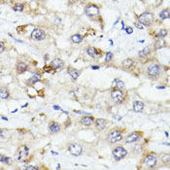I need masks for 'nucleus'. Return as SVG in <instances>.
Listing matches in <instances>:
<instances>
[{"mask_svg": "<svg viewBox=\"0 0 170 170\" xmlns=\"http://www.w3.org/2000/svg\"><path fill=\"white\" fill-rule=\"evenodd\" d=\"M127 90H119V88H111V100L116 105L122 104L127 99Z\"/></svg>", "mask_w": 170, "mask_h": 170, "instance_id": "1", "label": "nucleus"}, {"mask_svg": "<svg viewBox=\"0 0 170 170\" xmlns=\"http://www.w3.org/2000/svg\"><path fill=\"white\" fill-rule=\"evenodd\" d=\"M16 156H17L18 160L23 163H28L33 158L32 155L30 156V154H29V147H28L27 145H25V144L20 145V147L18 148L17 155Z\"/></svg>", "mask_w": 170, "mask_h": 170, "instance_id": "2", "label": "nucleus"}, {"mask_svg": "<svg viewBox=\"0 0 170 170\" xmlns=\"http://www.w3.org/2000/svg\"><path fill=\"white\" fill-rule=\"evenodd\" d=\"M158 156L156 153H154V152H151V153H148L147 155L144 156L142 163L147 168L154 169L158 165Z\"/></svg>", "mask_w": 170, "mask_h": 170, "instance_id": "3", "label": "nucleus"}, {"mask_svg": "<svg viewBox=\"0 0 170 170\" xmlns=\"http://www.w3.org/2000/svg\"><path fill=\"white\" fill-rule=\"evenodd\" d=\"M122 140V130L120 129H113L107 135V141L109 144H115Z\"/></svg>", "mask_w": 170, "mask_h": 170, "instance_id": "4", "label": "nucleus"}, {"mask_svg": "<svg viewBox=\"0 0 170 170\" xmlns=\"http://www.w3.org/2000/svg\"><path fill=\"white\" fill-rule=\"evenodd\" d=\"M127 155H129V152L122 146H116L112 150V156H113V158L116 161H120L122 159H124V158H126Z\"/></svg>", "mask_w": 170, "mask_h": 170, "instance_id": "5", "label": "nucleus"}, {"mask_svg": "<svg viewBox=\"0 0 170 170\" xmlns=\"http://www.w3.org/2000/svg\"><path fill=\"white\" fill-rule=\"evenodd\" d=\"M138 22H140V24H142L143 27H150L155 22V17L154 15L150 12H145L143 14L137 17Z\"/></svg>", "mask_w": 170, "mask_h": 170, "instance_id": "6", "label": "nucleus"}, {"mask_svg": "<svg viewBox=\"0 0 170 170\" xmlns=\"http://www.w3.org/2000/svg\"><path fill=\"white\" fill-rule=\"evenodd\" d=\"M160 74V65L158 63H151L147 68V75L151 79H158Z\"/></svg>", "mask_w": 170, "mask_h": 170, "instance_id": "7", "label": "nucleus"}, {"mask_svg": "<svg viewBox=\"0 0 170 170\" xmlns=\"http://www.w3.org/2000/svg\"><path fill=\"white\" fill-rule=\"evenodd\" d=\"M144 135L143 131H140V130H136V131H133L131 133H129L126 137L124 138V143L125 144H130V143H136L139 140L142 139Z\"/></svg>", "mask_w": 170, "mask_h": 170, "instance_id": "8", "label": "nucleus"}, {"mask_svg": "<svg viewBox=\"0 0 170 170\" xmlns=\"http://www.w3.org/2000/svg\"><path fill=\"white\" fill-rule=\"evenodd\" d=\"M85 13L88 18L95 19V18L99 17V8L96 6V5L90 4L88 6H87V8H86Z\"/></svg>", "mask_w": 170, "mask_h": 170, "instance_id": "9", "label": "nucleus"}, {"mask_svg": "<svg viewBox=\"0 0 170 170\" xmlns=\"http://www.w3.org/2000/svg\"><path fill=\"white\" fill-rule=\"evenodd\" d=\"M68 152L74 156H79L83 154V146L78 143H71L68 146Z\"/></svg>", "mask_w": 170, "mask_h": 170, "instance_id": "10", "label": "nucleus"}, {"mask_svg": "<svg viewBox=\"0 0 170 170\" xmlns=\"http://www.w3.org/2000/svg\"><path fill=\"white\" fill-rule=\"evenodd\" d=\"M46 38V32L41 28H35L31 32L30 39L33 41H42Z\"/></svg>", "mask_w": 170, "mask_h": 170, "instance_id": "11", "label": "nucleus"}, {"mask_svg": "<svg viewBox=\"0 0 170 170\" xmlns=\"http://www.w3.org/2000/svg\"><path fill=\"white\" fill-rule=\"evenodd\" d=\"M95 117H92L91 115H88V116H84V117L81 118L80 124H82L83 126L90 127L95 124Z\"/></svg>", "mask_w": 170, "mask_h": 170, "instance_id": "12", "label": "nucleus"}, {"mask_svg": "<svg viewBox=\"0 0 170 170\" xmlns=\"http://www.w3.org/2000/svg\"><path fill=\"white\" fill-rule=\"evenodd\" d=\"M48 129H49V131L51 133H57L59 132L61 130V125L58 124L57 122H54V121H50L49 122V125H48Z\"/></svg>", "mask_w": 170, "mask_h": 170, "instance_id": "13", "label": "nucleus"}, {"mask_svg": "<svg viewBox=\"0 0 170 170\" xmlns=\"http://www.w3.org/2000/svg\"><path fill=\"white\" fill-rule=\"evenodd\" d=\"M49 65L51 66L53 69L56 71V70L57 69H61V68L63 67V65H64V61H62V59L61 58H58V57H56V58H54L53 61H52L51 62L49 63Z\"/></svg>", "mask_w": 170, "mask_h": 170, "instance_id": "14", "label": "nucleus"}, {"mask_svg": "<svg viewBox=\"0 0 170 170\" xmlns=\"http://www.w3.org/2000/svg\"><path fill=\"white\" fill-rule=\"evenodd\" d=\"M11 98V93H10V90L8 87H0V99L2 100H8Z\"/></svg>", "mask_w": 170, "mask_h": 170, "instance_id": "15", "label": "nucleus"}, {"mask_svg": "<svg viewBox=\"0 0 170 170\" xmlns=\"http://www.w3.org/2000/svg\"><path fill=\"white\" fill-rule=\"evenodd\" d=\"M95 129L99 130V131H101V130H103L106 127L107 125V121L105 119H102V118H99V119H95Z\"/></svg>", "mask_w": 170, "mask_h": 170, "instance_id": "16", "label": "nucleus"}, {"mask_svg": "<svg viewBox=\"0 0 170 170\" xmlns=\"http://www.w3.org/2000/svg\"><path fill=\"white\" fill-rule=\"evenodd\" d=\"M68 74L70 75V77H71L72 81H76L78 80V78L80 77V74H81V71L78 69H76V68H73V67H68V70H67Z\"/></svg>", "mask_w": 170, "mask_h": 170, "instance_id": "17", "label": "nucleus"}, {"mask_svg": "<svg viewBox=\"0 0 170 170\" xmlns=\"http://www.w3.org/2000/svg\"><path fill=\"white\" fill-rule=\"evenodd\" d=\"M132 110L135 113H142L144 111V103L142 101H139V100L133 101Z\"/></svg>", "mask_w": 170, "mask_h": 170, "instance_id": "18", "label": "nucleus"}, {"mask_svg": "<svg viewBox=\"0 0 170 170\" xmlns=\"http://www.w3.org/2000/svg\"><path fill=\"white\" fill-rule=\"evenodd\" d=\"M41 78H42V73L41 72H36L31 76L29 79L27 80V84L28 85L32 86V85H34V84L39 82V81H41Z\"/></svg>", "mask_w": 170, "mask_h": 170, "instance_id": "19", "label": "nucleus"}, {"mask_svg": "<svg viewBox=\"0 0 170 170\" xmlns=\"http://www.w3.org/2000/svg\"><path fill=\"white\" fill-rule=\"evenodd\" d=\"M16 69H17L18 74H23L28 70V65L25 63V62L22 61H19L17 63V66H16Z\"/></svg>", "mask_w": 170, "mask_h": 170, "instance_id": "20", "label": "nucleus"}, {"mask_svg": "<svg viewBox=\"0 0 170 170\" xmlns=\"http://www.w3.org/2000/svg\"><path fill=\"white\" fill-rule=\"evenodd\" d=\"M87 54H88V56L93 57V58L102 56V54H100V52H99L96 48H95V47H88V48L87 49Z\"/></svg>", "mask_w": 170, "mask_h": 170, "instance_id": "21", "label": "nucleus"}, {"mask_svg": "<svg viewBox=\"0 0 170 170\" xmlns=\"http://www.w3.org/2000/svg\"><path fill=\"white\" fill-rule=\"evenodd\" d=\"M134 64H135L134 59H132V58H126V59H124V61H122V66L125 70H130L133 66H134Z\"/></svg>", "mask_w": 170, "mask_h": 170, "instance_id": "22", "label": "nucleus"}, {"mask_svg": "<svg viewBox=\"0 0 170 170\" xmlns=\"http://www.w3.org/2000/svg\"><path fill=\"white\" fill-rule=\"evenodd\" d=\"M112 88H119V90H124V83L120 79H115L112 83Z\"/></svg>", "mask_w": 170, "mask_h": 170, "instance_id": "23", "label": "nucleus"}, {"mask_svg": "<svg viewBox=\"0 0 170 170\" xmlns=\"http://www.w3.org/2000/svg\"><path fill=\"white\" fill-rule=\"evenodd\" d=\"M165 41H164L163 38H158L155 42V49L158 50V49H161V48H164L165 47Z\"/></svg>", "mask_w": 170, "mask_h": 170, "instance_id": "24", "label": "nucleus"}, {"mask_svg": "<svg viewBox=\"0 0 170 170\" xmlns=\"http://www.w3.org/2000/svg\"><path fill=\"white\" fill-rule=\"evenodd\" d=\"M150 54H151V48L150 47H145L143 50L139 51L138 56H139V57H147Z\"/></svg>", "mask_w": 170, "mask_h": 170, "instance_id": "25", "label": "nucleus"}, {"mask_svg": "<svg viewBox=\"0 0 170 170\" xmlns=\"http://www.w3.org/2000/svg\"><path fill=\"white\" fill-rule=\"evenodd\" d=\"M142 147H143V146L141 145L140 143L135 144L134 147H133V148L131 149V152H132L133 154H134V155H139L141 152H142V149H143Z\"/></svg>", "mask_w": 170, "mask_h": 170, "instance_id": "26", "label": "nucleus"}, {"mask_svg": "<svg viewBox=\"0 0 170 170\" xmlns=\"http://www.w3.org/2000/svg\"><path fill=\"white\" fill-rule=\"evenodd\" d=\"M71 41L75 44H79L83 41V36L80 34H74L71 36Z\"/></svg>", "mask_w": 170, "mask_h": 170, "instance_id": "27", "label": "nucleus"}, {"mask_svg": "<svg viewBox=\"0 0 170 170\" xmlns=\"http://www.w3.org/2000/svg\"><path fill=\"white\" fill-rule=\"evenodd\" d=\"M169 18V9L168 8H166V9H164L163 11L160 12V14H159V19L160 20H166Z\"/></svg>", "mask_w": 170, "mask_h": 170, "instance_id": "28", "label": "nucleus"}, {"mask_svg": "<svg viewBox=\"0 0 170 170\" xmlns=\"http://www.w3.org/2000/svg\"><path fill=\"white\" fill-rule=\"evenodd\" d=\"M23 9H24V5L22 3H17L13 6V10L16 12H22Z\"/></svg>", "mask_w": 170, "mask_h": 170, "instance_id": "29", "label": "nucleus"}, {"mask_svg": "<svg viewBox=\"0 0 170 170\" xmlns=\"http://www.w3.org/2000/svg\"><path fill=\"white\" fill-rule=\"evenodd\" d=\"M167 35V30L166 29H161L158 31V34H156V38H163L165 37V36Z\"/></svg>", "mask_w": 170, "mask_h": 170, "instance_id": "30", "label": "nucleus"}, {"mask_svg": "<svg viewBox=\"0 0 170 170\" xmlns=\"http://www.w3.org/2000/svg\"><path fill=\"white\" fill-rule=\"evenodd\" d=\"M10 160H11V158H8V156H5L3 155L0 156V161L6 164H10Z\"/></svg>", "mask_w": 170, "mask_h": 170, "instance_id": "31", "label": "nucleus"}, {"mask_svg": "<svg viewBox=\"0 0 170 170\" xmlns=\"http://www.w3.org/2000/svg\"><path fill=\"white\" fill-rule=\"evenodd\" d=\"M43 71H44V72H47V73L56 72V71H54V70L53 69V68H52L51 66H50L49 64H48V65H45V66H44V68H43Z\"/></svg>", "mask_w": 170, "mask_h": 170, "instance_id": "32", "label": "nucleus"}, {"mask_svg": "<svg viewBox=\"0 0 170 170\" xmlns=\"http://www.w3.org/2000/svg\"><path fill=\"white\" fill-rule=\"evenodd\" d=\"M112 58H113V54H112L111 52H108V53H106L105 62H110V61H112Z\"/></svg>", "mask_w": 170, "mask_h": 170, "instance_id": "33", "label": "nucleus"}, {"mask_svg": "<svg viewBox=\"0 0 170 170\" xmlns=\"http://www.w3.org/2000/svg\"><path fill=\"white\" fill-rule=\"evenodd\" d=\"M161 158H163V159H165V163H167V164L169 163L170 156L168 155V154H164V155H163V156H161Z\"/></svg>", "mask_w": 170, "mask_h": 170, "instance_id": "34", "label": "nucleus"}, {"mask_svg": "<svg viewBox=\"0 0 170 170\" xmlns=\"http://www.w3.org/2000/svg\"><path fill=\"white\" fill-rule=\"evenodd\" d=\"M5 50V43L2 41H0V54H2Z\"/></svg>", "mask_w": 170, "mask_h": 170, "instance_id": "35", "label": "nucleus"}, {"mask_svg": "<svg viewBox=\"0 0 170 170\" xmlns=\"http://www.w3.org/2000/svg\"><path fill=\"white\" fill-rule=\"evenodd\" d=\"M27 170H39V169H40V167H39V166H32V165H30V166H27Z\"/></svg>", "mask_w": 170, "mask_h": 170, "instance_id": "36", "label": "nucleus"}, {"mask_svg": "<svg viewBox=\"0 0 170 170\" xmlns=\"http://www.w3.org/2000/svg\"><path fill=\"white\" fill-rule=\"evenodd\" d=\"M125 30H126V32L129 33V34H130V33H132L133 32V29L130 27H126L125 28Z\"/></svg>", "mask_w": 170, "mask_h": 170, "instance_id": "37", "label": "nucleus"}, {"mask_svg": "<svg viewBox=\"0 0 170 170\" xmlns=\"http://www.w3.org/2000/svg\"><path fill=\"white\" fill-rule=\"evenodd\" d=\"M4 132L5 130L3 129H0V138H4Z\"/></svg>", "mask_w": 170, "mask_h": 170, "instance_id": "38", "label": "nucleus"}, {"mask_svg": "<svg viewBox=\"0 0 170 170\" xmlns=\"http://www.w3.org/2000/svg\"><path fill=\"white\" fill-rule=\"evenodd\" d=\"M135 27H137V28H139V29H142V28H143V25L142 24H139V23H135Z\"/></svg>", "mask_w": 170, "mask_h": 170, "instance_id": "39", "label": "nucleus"}, {"mask_svg": "<svg viewBox=\"0 0 170 170\" xmlns=\"http://www.w3.org/2000/svg\"><path fill=\"white\" fill-rule=\"evenodd\" d=\"M12 1H13V0H2V2H3V3H11Z\"/></svg>", "mask_w": 170, "mask_h": 170, "instance_id": "40", "label": "nucleus"}, {"mask_svg": "<svg viewBox=\"0 0 170 170\" xmlns=\"http://www.w3.org/2000/svg\"><path fill=\"white\" fill-rule=\"evenodd\" d=\"M91 68H92V69H98L99 66H91Z\"/></svg>", "mask_w": 170, "mask_h": 170, "instance_id": "41", "label": "nucleus"}, {"mask_svg": "<svg viewBox=\"0 0 170 170\" xmlns=\"http://www.w3.org/2000/svg\"><path fill=\"white\" fill-rule=\"evenodd\" d=\"M141 1H143V2H144V1H145V0H141Z\"/></svg>", "mask_w": 170, "mask_h": 170, "instance_id": "42", "label": "nucleus"}]
</instances>
